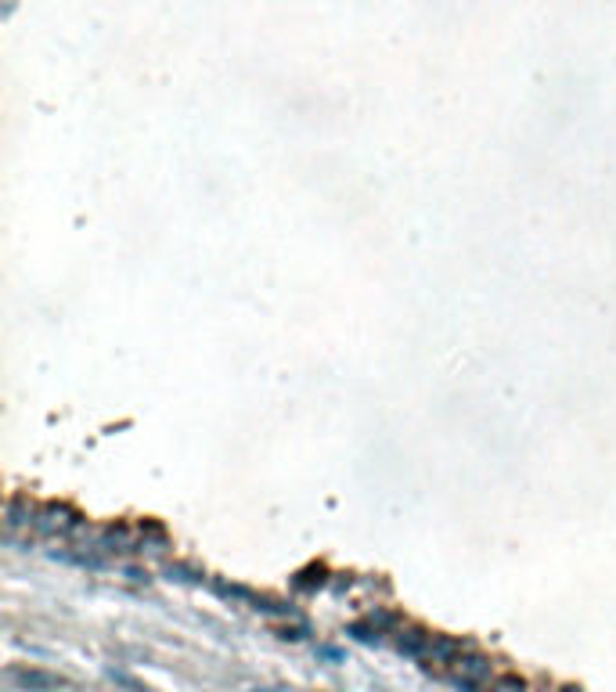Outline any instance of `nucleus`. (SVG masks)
Wrapping results in <instances>:
<instances>
[{"instance_id":"nucleus-1","label":"nucleus","mask_w":616,"mask_h":692,"mask_svg":"<svg viewBox=\"0 0 616 692\" xmlns=\"http://www.w3.org/2000/svg\"><path fill=\"white\" fill-rule=\"evenodd\" d=\"M494 692H527V682L516 678V675H505V678L494 682Z\"/></svg>"}]
</instances>
